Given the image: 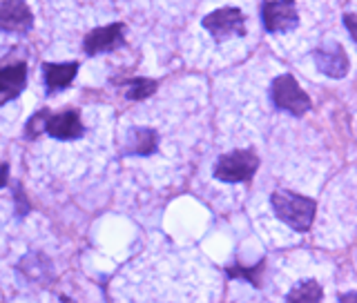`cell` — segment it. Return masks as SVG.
<instances>
[{
    "label": "cell",
    "mask_w": 357,
    "mask_h": 303,
    "mask_svg": "<svg viewBox=\"0 0 357 303\" xmlns=\"http://www.w3.org/2000/svg\"><path fill=\"white\" fill-rule=\"evenodd\" d=\"M271 205L275 210L277 219L299 234H304L312 228V221H315V215H317L315 199L290 192V189H275L271 194Z\"/></svg>",
    "instance_id": "1"
},
{
    "label": "cell",
    "mask_w": 357,
    "mask_h": 303,
    "mask_svg": "<svg viewBox=\"0 0 357 303\" xmlns=\"http://www.w3.org/2000/svg\"><path fill=\"white\" fill-rule=\"evenodd\" d=\"M271 100L277 109L288 111L290 116H297V118L304 116L312 107L310 96L299 87L293 74H282L275 78L271 85Z\"/></svg>",
    "instance_id": "2"
},
{
    "label": "cell",
    "mask_w": 357,
    "mask_h": 303,
    "mask_svg": "<svg viewBox=\"0 0 357 303\" xmlns=\"http://www.w3.org/2000/svg\"><path fill=\"white\" fill-rule=\"evenodd\" d=\"M257 170H259V156L252 150H234L219 156L212 174L221 183H245Z\"/></svg>",
    "instance_id": "3"
},
{
    "label": "cell",
    "mask_w": 357,
    "mask_h": 303,
    "mask_svg": "<svg viewBox=\"0 0 357 303\" xmlns=\"http://www.w3.org/2000/svg\"><path fill=\"white\" fill-rule=\"evenodd\" d=\"M204 27L217 42H223L234 36H245V18L237 7H223L204 18Z\"/></svg>",
    "instance_id": "4"
},
{
    "label": "cell",
    "mask_w": 357,
    "mask_h": 303,
    "mask_svg": "<svg viewBox=\"0 0 357 303\" xmlns=\"http://www.w3.org/2000/svg\"><path fill=\"white\" fill-rule=\"evenodd\" d=\"M261 20L266 31L286 33L299 25V14L295 0H266L261 5Z\"/></svg>",
    "instance_id": "5"
},
{
    "label": "cell",
    "mask_w": 357,
    "mask_h": 303,
    "mask_svg": "<svg viewBox=\"0 0 357 303\" xmlns=\"http://www.w3.org/2000/svg\"><path fill=\"white\" fill-rule=\"evenodd\" d=\"M312 59H315L317 70L328 78H344L349 74V67H351L349 54H346V49L337 40L321 42L319 47L312 52Z\"/></svg>",
    "instance_id": "6"
},
{
    "label": "cell",
    "mask_w": 357,
    "mask_h": 303,
    "mask_svg": "<svg viewBox=\"0 0 357 303\" xmlns=\"http://www.w3.org/2000/svg\"><path fill=\"white\" fill-rule=\"evenodd\" d=\"M31 9L25 5V0H0V29L25 33L31 29Z\"/></svg>",
    "instance_id": "7"
},
{
    "label": "cell",
    "mask_w": 357,
    "mask_h": 303,
    "mask_svg": "<svg viewBox=\"0 0 357 303\" xmlns=\"http://www.w3.org/2000/svg\"><path fill=\"white\" fill-rule=\"evenodd\" d=\"M123 31L126 27L121 22H114V25H105V27H98L94 31H89L85 36L83 42V49L87 56H96V54H105L112 52L123 45Z\"/></svg>",
    "instance_id": "8"
},
{
    "label": "cell",
    "mask_w": 357,
    "mask_h": 303,
    "mask_svg": "<svg viewBox=\"0 0 357 303\" xmlns=\"http://www.w3.org/2000/svg\"><path fill=\"white\" fill-rule=\"evenodd\" d=\"M45 132L59 141H74L85 134L81 116L76 111H63V114H50L45 121Z\"/></svg>",
    "instance_id": "9"
},
{
    "label": "cell",
    "mask_w": 357,
    "mask_h": 303,
    "mask_svg": "<svg viewBox=\"0 0 357 303\" xmlns=\"http://www.w3.org/2000/svg\"><path fill=\"white\" fill-rule=\"evenodd\" d=\"M25 81H27L25 63H16V65L5 67V70H0V107L22 92Z\"/></svg>",
    "instance_id": "10"
},
{
    "label": "cell",
    "mask_w": 357,
    "mask_h": 303,
    "mask_svg": "<svg viewBox=\"0 0 357 303\" xmlns=\"http://www.w3.org/2000/svg\"><path fill=\"white\" fill-rule=\"evenodd\" d=\"M78 72L76 63H45L43 74H45V85L50 92H59V89L67 87Z\"/></svg>",
    "instance_id": "11"
},
{
    "label": "cell",
    "mask_w": 357,
    "mask_h": 303,
    "mask_svg": "<svg viewBox=\"0 0 357 303\" xmlns=\"http://www.w3.org/2000/svg\"><path fill=\"white\" fill-rule=\"evenodd\" d=\"M156 143H159V137H156L154 130L148 127H134L128 134L126 141V154L130 156H150L156 150Z\"/></svg>",
    "instance_id": "12"
},
{
    "label": "cell",
    "mask_w": 357,
    "mask_h": 303,
    "mask_svg": "<svg viewBox=\"0 0 357 303\" xmlns=\"http://www.w3.org/2000/svg\"><path fill=\"white\" fill-rule=\"evenodd\" d=\"M324 288L319 286L317 279H306L293 286V290L286 295L284 303H321Z\"/></svg>",
    "instance_id": "13"
},
{
    "label": "cell",
    "mask_w": 357,
    "mask_h": 303,
    "mask_svg": "<svg viewBox=\"0 0 357 303\" xmlns=\"http://www.w3.org/2000/svg\"><path fill=\"white\" fill-rule=\"evenodd\" d=\"M264 270H266V261L261 259L257 265H239V263H234V265H228L226 267V274L230 279H243V281H248L250 286L255 288H261V281H264Z\"/></svg>",
    "instance_id": "14"
},
{
    "label": "cell",
    "mask_w": 357,
    "mask_h": 303,
    "mask_svg": "<svg viewBox=\"0 0 357 303\" xmlns=\"http://www.w3.org/2000/svg\"><path fill=\"white\" fill-rule=\"evenodd\" d=\"M50 259H43L40 261V265H36V252H31V254H27L25 259L20 261V272L25 274L27 279H31V281H40V279H45L50 274Z\"/></svg>",
    "instance_id": "15"
},
{
    "label": "cell",
    "mask_w": 357,
    "mask_h": 303,
    "mask_svg": "<svg viewBox=\"0 0 357 303\" xmlns=\"http://www.w3.org/2000/svg\"><path fill=\"white\" fill-rule=\"evenodd\" d=\"M126 85H128L126 96L130 100H143L156 92V81H152V78H134V81H128Z\"/></svg>",
    "instance_id": "16"
},
{
    "label": "cell",
    "mask_w": 357,
    "mask_h": 303,
    "mask_svg": "<svg viewBox=\"0 0 357 303\" xmlns=\"http://www.w3.org/2000/svg\"><path fill=\"white\" fill-rule=\"evenodd\" d=\"M47 116H50V111H38V114H33L31 116V121L27 123V137H31V139H36L40 132H45V121H47Z\"/></svg>",
    "instance_id": "17"
},
{
    "label": "cell",
    "mask_w": 357,
    "mask_h": 303,
    "mask_svg": "<svg viewBox=\"0 0 357 303\" xmlns=\"http://www.w3.org/2000/svg\"><path fill=\"white\" fill-rule=\"evenodd\" d=\"M344 27L349 29L351 38H353L355 45H357V14H346V16H344Z\"/></svg>",
    "instance_id": "18"
},
{
    "label": "cell",
    "mask_w": 357,
    "mask_h": 303,
    "mask_svg": "<svg viewBox=\"0 0 357 303\" xmlns=\"http://www.w3.org/2000/svg\"><path fill=\"white\" fill-rule=\"evenodd\" d=\"M9 181V165L7 163H0V187H5Z\"/></svg>",
    "instance_id": "19"
},
{
    "label": "cell",
    "mask_w": 357,
    "mask_h": 303,
    "mask_svg": "<svg viewBox=\"0 0 357 303\" xmlns=\"http://www.w3.org/2000/svg\"><path fill=\"white\" fill-rule=\"evenodd\" d=\"M337 303H357V293H342L337 297Z\"/></svg>",
    "instance_id": "20"
},
{
    "label": "cell",
    "mask_w": 357,
    "mask_h": 303,
    "mask_svg": "<svg viewBox=\"0 0 357 303\" xmlns=\"http://www.w3.org/2000/svg\"><path fill=\"white\" fill-rule=\"evenodd\" d=\"M61 301H63V303H74V301H72V299H67V297H63V299H61Z\"/></svg>",
    "instance_id": "21"
}]
</instances>
